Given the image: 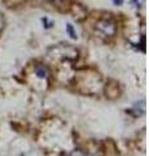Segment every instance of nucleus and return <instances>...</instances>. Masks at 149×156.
<instances>
[{"label":"nucleus","instance_id":"nucleus-1","mask_svg":"<svg viewBox=\"0 0 149 156\" xmlns=\"http://www.w3.org/2000/svg\"><path fill=\"white\" fill-rule=\"evenodd\" d=\"M97 30L103 37H114L117 33V23L113 20H101V21L97 22Z\"/></svg>","mask_w":149,"mask_h":156},{"label":"nucleus","instance_id":"nucleus-2","mask_svg":"<svg viewBox=\"0 0 149 156\" xmlns=\"http://www.w3.org/2000/svg\"><path fill=\"white\" fill-rule=\"evenodd\" d=\"M34 72H36V74L39 78H42V80H46V78L50 77V69H48L46 65H42V64L37 65L36 69H34Z\"/></svg>","mask_w":149,"mask_h":156},{"label":"nucleus","instance_id":"nucleus-3","mask_svg":"<svg viewBox=\"0 0 149 156\" xmlns=\"http://www.w3.org/2000/svg\"><path fill=\"white\" fill-rule=\"evenodd\" d=\"M67 33L69 34V37H71V38H73V39L77 38L76 31H74V29H73V26L71 25V23H68V25H67Z\"/></svg>","mask_w":149,"mask_h":156},{"label":"nucleus","instance_id":"nucleus-4","mask_svg":"<svg viewBox=\"0 0 149 156\" xmlns=\"http://www.w3.org/2000/svg\"><path fill=\"white\" fill-rule=\"evenodd\" d=\"M84 154H85V151H82V150H80V148H77V150L72 151L69 156H84Z\"/></svg>","mask_w":149,"mask_h":156},{"label":"nucleus","instance_id":"nucleus-5","mask_svg":"<svg viewBox=\"0 0 149 156\" xmlns=\"http://www.w3.org/2000/svg\"><path fill=\"white\" fill-rule=\"evenodd\" d=\"M42 22H43V25H46V26H44V27H51L52 25H54V23L52 22H48V20L47 18H42Z\"/></svg>","mask_w":149,"mask_h":156},{"label":"nucleus","instance_id":"nucleus-6","mask_svg":"<svg viewBox=\"0 0 149 156\" xmlns=\"http://www.w3.org/2000/svg\"><path fill=\"white\" fill-rule=\"evenodd\" d=\"M113 3L115 4V5H122V4H123V0H113Z\"/></svg>","mask_w":149,"mask_h":156},{"label":"nucleus","instance_id":"nucleus-7","mask_svg":"<svg viewBox=\"0 0 149 156\" xmlns=\"http://www.w3.org/2000/svg\"><path fill=\"white\" fill-rule=\"evenodd\" d=\"M84 156H99L98 154H93V152H85Z\"/></svg>","mask_w":149,"mask_h":156},{"label":"nucleus","instance_id":"nucleus-8","mask_svg":"<svg viewBox=\"0 0 149 156\" xmlns=\"http://www.w3.org/2000/svg\"><path fill=\"white\" fill-rule=\"evenodd\" d=\"M51 2H52L54 4H58V3H62L63 0H51Z\"/></svg>","mask_w":149,"mask_h":156},{"label":"nucleus","instance_id":"nucleus-9","mask_svg":"<svg viewBox=\"0 0 149 156\" xmlns=\"http://www.w3.org/2000/svg\"><path fill=\"white\" fill-rule=\"evenodd\" d=\"M20 156H25V155H24V154H21V155H20Z\"/></svg>","mask_w":149,"mask_h":156}]
</instances>
